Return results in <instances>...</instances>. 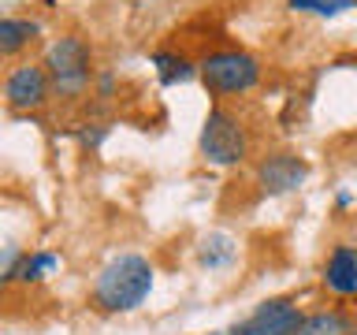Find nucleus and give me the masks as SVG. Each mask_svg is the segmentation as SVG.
<instances>
[{
  "mask_svg": "<svg viewBox=\"0 0 357 335\" xmlns=\"http://www.w3.org/2000/svg\"><path fill=\"white\" fill-rule=\"evenodd\" d=\"M153 265L142 253H119L97 272L89 302L100 313H130L138 309L153 290Z\"/></svg>",
  "mask_w": 357,
  "mask_h": 335,
  "instance_id": "obj_1",
  "label": "nucleus"
},
{
  "mask_svg": "<svg viewBox=\"0 0 357 335\" xmlns=\"http://www.w3.org/2000/svg\"><path fill=\"white\" fill-rule=\"evenodd\" d=\"M41 64H45V71H49L52 97L78 100V97H86L97 82L93 52H89V45L82 38H75V34H63V38L49 41Z\"/></svg>",
  "mask_w": 357,
  "mask_h": 335,
  "instance_id": "obj_2",
  "label": "nucleus"
},
{
  "mask_svg": "<svg viewBox=\"0 0 357 335\" xmlns=\"http://www.w3.org/2000/svg\"><path fill=\"white\" fill-rule=\"evenodd\" d=\"M197 78L212 97H242L261 82V60L245 49H212L197 60Z\"/></svg>",
  "mask_w": 357,
  "mask_h": 335,
  "instance_id": "obj_3",
  "label": "nucleus"
},
{
  "mask_svg": "<svg viewBox=\"0 0 357 335\" xmlns=\"http://www.w3.org/2000/svg\"><path fill=\"white\" fill-rule=\"evenodd\" d=\"M197 145H201V156L212 168H234L250 156V131H245V123L231 108L212 105L205 123H201Z\"/></svg>",
  "mask_w": 357,
  "mask_h": 335,
  "instance_id": "obj_4",
  "label": "nucleus"
},
{
  "mask_svg": "<svg viewBox=\"0 0 357 335\" xmlns=\"http://www.w3.org/2000/svg\"><path fill=\"white\" fill-rule=\"evenodd\" d=\"M4 105L11 112H41L45 105L52 100V82H49V71L45 64H19L4 75Z\"/></svg>",
  "mask_w": 357,
  "mask_h": 335,
  "instance_id": "obj_5",
  "label": "nucleus"
},
{
  "mask_svg": "<svg viewBox=\"0 0 357 335\" xmlns=\"http://www.w3.org/2000/svg\"><path fill=\"white\" fill-rule=\"evenodd\" d=\"M305 313L294 298H264L245 320L231 328V335H298Z\"/></svg>",
  "mask_w": 357,
  "mask_h": 335,
  "instance_id": "obj_6",
  "label": "nucleus"
},
{
  "mask_svg": "<svg viewBox=\"0 0 357 335\" xmlns=\"http://www.w3.org/2000/svg\"><path fill=\"white\" fill-rule=\"evenodd\" d=\"M309 179V161L298 153H268L257 164V186L264 194H290Z\"/></svg>",
  "mask_w": 357,
  "mask_h": 335,
  "instance_id": "obj_7",
  "label": "nucleus"
},
{
  "mask_svg": "<svg viewBox=\"0 0 357 335\" xmlns=\"http://www.w3.org/2000/svg\"><path fill=\"white\" fill-rule=\"evenodd\" d=\"M320 279L335 298H357V246L354 242H335L328 261H324Z\"/></svg>",
  "mask_w": 357,
  "mask_h": 335,
  "instance_id": "obj_8",
  "label": "nucleus"
},
{
  "mask_svg": "<svg viewBox=\"0 0 357 335\" xmlns=\"http://www.w3.org/2000/svg\"><path fill=\"white\" fill-rule=\"evenodd\" d=\"M41 38V22L38 19H15V15H0V60H15L38 45Z\"/></svg>",
  "mask_w": 357,
  "mask_h": 335,
  "instance_id": "obj_9",
  "label": "nucleus"
},
{
  "mask_svg": "<svg viewBox=\"0 0 357 335\" xmlns=\"http://www.w3.org/2000/svg\"><path fill=\"white\" fill-rule=\"evenodd\" d=\"M298 335H357V320L346 309H317L305 313Z\"/></svg>",
  "mask_w": 357,
  "mask_h": 335,
  "instance_id": "obj_10",
  "label": "nucleus"
},
{
  "mask_svg": "<svg viewBox=\"0 0 357 335\" xmlns=\"http://www.w3.org/2000/svg\"><path fill=\"white\" fill-rule=\"evenodd\" d=\"M153 67H156V78H160V86H178V82H190V78L197 75V64L186 60L183 52H153Z\"/></svg>",
  "mask_w": 357,
  "mask_h": 335,
  "instance_id": "obj_11",
  "label": "nucleus"
},
{
  "mask_svg": "<svg viewBox=\"0 0 357 335\" xmlns=\"http://www.w3.org/2000/svg\"><path fill=\"white\" fill-rule=\"evenodd\" d=\"M234 253H238V246H234L231 234H208V239L197 246L201 268H227L234 261Z\"/></svg>",
  "mask_w": 357,
  "mask_h": 335,
  "instance_id": "obj_12",
  "label": "nucleus"
},
{
  "mask_svg": "<svg viewBox=\"0 0 357 335\" xmlns=\"http://www.w3.org/2000/svg\"><path fill=\"white\" fill-rule=\"evenodd\" d=\"M56 268H60V257H56L52 250H30L26 257H22V265H19L15 283H41L49 272H56Z\"/></svg>",
  "mask_w": 357,
  "mask_h": 335,
  "instance_id": "obj_13",
  "label": "nucleus"
},
{
  "mask_svg": "<svg viewBox=\"0 0 357 335\" xmlns=\"http://www.w3.org/2000/svg\"><path fill=\"white\" fill-rule=\"evenodd\" d=\"M290 11H301V15H320V19H335L342 11L357 8V0H287Z\"/></svg>",
  "mask_w": 357,
  "mask_h": 335,
  "instance_id": "obj_14",
  "label": "nucleus"
},
{
  "mask_svg": "<svg viewBox=\"0 0 357 335\" xmlns=\"http://www.w3.org/2000/svg\"><path fill=\"white\" fill-rule=\"evenodd\" d=\"M22 257H26V250H19V246H4V250H0V287L15 283V279H19Z\"/></svg>",
  "mask_w": 357,
  "mask_h": 335,
  "instance_id": "obj_15",
  "label": "nucleus"
},
{
  "mask_svg": "<svg viewBox=\"0 0 357 335\" xmlns=\"http://www.w3.org/2000/svg\"><path fill=\"white\" fill-rule=\"evenodd\" d=\"M105 138H108V123H82V127L75 131V142L82 145V149H97Z\"/></svg>",
  "mask_w": 357,
  "mask_h": 335,
  "instance_id": "obj_16",
  "label": "nucleus"
},
{
  "mask_svg": "<svg viewBox=\"0 0 357 335\" xmlns=\"http://www.w3.org/2000/svg\"><path fill=\"white\" fill-rule=\"evenodd\" d=\"M93 89H97V97H100V100H108V97H112V89H116V75H112V71H105V75H97V82H93Z\"/></svg>",
  "mask_w": 357,
  "mask_h": 335,
  "instance_id": "obj_17",
  "label": "nucleus"
},
{
  "mask_svg": "<svg viewBox=\"0 0 357 335\" xmlns=\"http://www.w3.org/2000/svg\"><path fill=\"white\" fill-rule=\"evenodd\" d=\"M335 205H339V209H350V205H354V194H350V190H339V194H335Z\"/></svg>",
  "mask_w": 357,
  "mask_h": 335,
  "instance_id": "obj_18",
  "label": "nucleus"
},
{
  "mask_svg": "<svg viewBox=\"0 0 357 335\" xmlns=\"http://www.w3.org/2000/svg\"><path fill=\"white\" fill-rule=\"evenodd\" d=\"M212 335H231V332H212Z\"/></svg>",
  "mask_w": 357,
  "mask_h": 335,
  "instance_id": "obj_19",
  "label": "nucleus"
}]
</instances>
